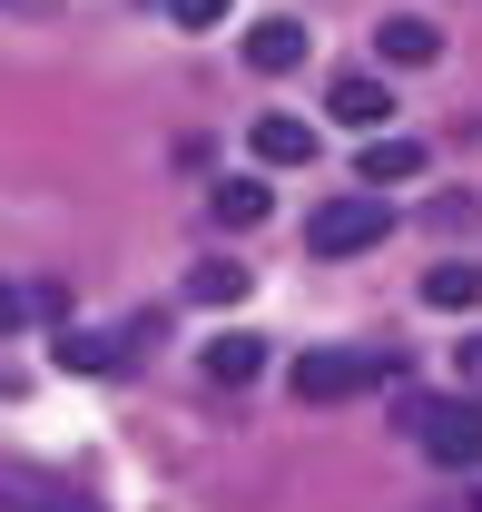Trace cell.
Wrapping results in <instances>:
<instances>
[{"instance_id": "cell-1", "label": "cell", "mask_w": 482, "mask_h": 512, "mask_svg": "<svg viewBox=\"0 0 482 512\" xmlns=\"http://www.w3.org/2000/svg\"><path fill=\"white\" fill-rule=\"evenodd\" d=\"M404 375V355L394 345H315V355H296V404H355V394H374V384Z\"/></svg>"}, {"instance_id": "cell-2", "label": "cell", "mask_w": 482, "mask_h": 512, "mask_svg": "<svg viewBox=\"0 0 482 512\" xmlns=\"http://www.w3.org/2000/svg\"><path fill=\"white\" fill-rule=\"evenodd\" d=\"M404 434L443 473H482V404L473 394H404Z\"/></svg>"}, {"instance_id": "cell-3", "label": "cell", "mask_w": 482, "mask_h": 512, "mask_svg": "<svg viewBox=\"0 0 482 512\" xmlns=\"http://www.w3.org/2000/svg\"><path fill=\"white\" fill-rule=\"evenodd\" d=\"M384 237H394V197H374V188L325 197V207L305 217V247L315 256H364V247H384Z\"/></svg>"}, {"instance_id": "cell-4", "label": "cell", "mask_w": 482, "mask_h": 512, "mask_svg": "<svg viewBox=\"0 0 482 512\" xmlns=\"http://www.w3.org/2000/svg\"><path fill=\"white\" fill-rule=\"evenodd\" d=\"M0 512H99V493L50 463H0Z\"/></svg>"}, {"instance_id": "cell-5", "label": "cell", "mask_w": 482, "mask_h": 512, "mask_svg": "<svg viewBox=\"0 0 482 512\" xmlns=\"http://www.w3.org/2000/svg\"><path fill=\"white\" fill-rule=\"evenodd\" d=\"M374 60H384V69H433V60H443V30L414 20V10H394V20H374Z\"/></svg>"}, {"instance_id": "cell-6", "label": "cell", "mask_w": 482, "mask_h": 512, "mask_svg": "<svg viewBox=\"0 0 482 512\" xmlns=\"http://www.w3.org/2000/svg\"><path fill=\"white\" fill-rule=\"evenodd\" d=\"M305 50H315V40H305V20H256V30H246V69H256V79L305 69Z\"/></svg>"}, {"instance_id": "cell-7", "label": "cell", "mask_w": 482, "mask_h": 512, "mask_svg": "<svg viewBox=\"0 0 482 512\" xmlns=\"http://www.w3.org/2000/svg\"><path fill=\"white\" fill-rule=\"evenodd\" d=\"M325 109H335L345 128H384V119H394V89H384L374 69H355V79H335V89H325Z\"/></svg>"}, {"instance_id": "cell-8", "label": "cell", "mask_w": 482, "mask_h": 512, "mask_svg": "<svg viewBox=\"0 0 482 512\" xmlns=\"http://www.w3.org/2000/svg\"><path fill=\"white\" fill-rule=\"evenodd\" d=\"M423 306H443V316L482 306V256H443V266H423Z\"/></svg>"}, {"instance_id": "cell-9", "label": "cell", "mask_w": 482, "mask_h": 512, "mask_svg": "<svg viewBox=\"0 0 482 512\" xmlns=\"http://www.w3.org/2000/svg\"><path fill=\"white\" fill-rule=\"evenodd\" d=\"M50 365H60V375H119L128 345H119V335H89V325H69L60 345H50Z\"/></svg>"}, {"instance_id": "cell-10", "label": "cell", "mask_w": 482, "mask_h": 512, "mask_svg": "<svg viewBox=\"0 0 482 512\" xmlns=\"http://www.w3.org/2000/svg\"><path fill=\"white\" fill-rule=\"evenodd\" d=\"M246 148H256L266 168H305V158H315L325 138H315L305 119H256V128H246Z\"/></svg>"}, {"instance_id": "cell-11", "label": "cell", "mask_w": 482, "mask_h": 512, "mask_svg": "<svg viewBox=\"0 0 482 512\" xmlns=\"http://www.w3.org/2000/svg\"><path fill=\"white\" fill-rule=\"evenodd\" d=\"M355 178L384 197V188H404V178H423V148H414V138H374V148L355 158Z\"/></svg>"}, {"instance_id": "cell-12", "label": "cell", "mask_w": 482, "mask_h": 512, "mask_svg": "<svg viewBox=\"0 0 482 512\" xmlns=\"http://www.w3.org/2000/svg\"><path fill=\"white\" fill-rule=\"evenodd\" d=\"M266 375V335H207V384H256Z\"/></svg>"}, {"instance_id": "cell-13", "label": "cell", "mask_w": 482, "mask_h": 512, "mask_svg": "<svg viewBox=\"0 0 482 512\" xmlns=\"http://www.w3.org/2000/svg\"><path fill=\"white\" fill-rule=\"evenodd\" d=\"M207 207H217V227H266V217H276V188H266V178H217Z\"/></svg>"}, {"instance_id": "cell-14", "label": "cell", "mask_w": 482, "mask_h": 512, "mask_svg": "<svg viewBox=\"0 0 482 512\" xmlns=\"http://www.w3.org/2000/svg\"><path fill=\"white\" fill-rule=\"evenodd\" d=\"M187 296H197V306H237V296H246V256H207V266H187Z\"/></svg>"}, {"instance_id": "cell-15", "label": "cell", "mask_w": 482, "mask_h": 512, "mask_svg": "<svg viewBox=\"0 0 482 512\" xmlns=\"http://www.w3.org/2000/svg\"><path fill=\"white\" fill-rule=\"evenodd\" d=\"M40 306H60V296H50V286H10V276H0V335H20Z\"/></svg>"}, {"instance_id": "cell-16", "label": "cell", "mask_w": 482, "mask_h": 512, "mask_svg": "<svg viewBox=\"0 0 482 512\" xmlns=\"http://www.w3.org/2000/svg\"><path fill=\"white\" fill-rule=\"evenodd\" d=\"M168 20H178V30H217V20H227V0H168Z\"/></svg>"}, {"instance_id": "cell-17", "label": "cell", "mask_w": 482, "mask_h": 512, "mask_svg": "<svg viewBox=\"0 0 482 512\" xmlns=\"http://www.w3.org/2000/svg\"><path fill=\"white\" fill-rule=\"evenodd\" d=\"M463 375H473V384H482V335H463Z\"/></svg>"}, {"instance_id": "cell-18", "label": "cell", "mask_w": 482, "mask_h": 512, "mask_svg": "<svg viewBox=\"0 0 482 512\" xmlns=\"http://www.w3.org/2000/svg\"><path fill=\"white\" fill-rule=\"evenodd\" d=\"M20 384H30V375H20V365H0V394H20Z\"/></svg>"}]
</instances>
